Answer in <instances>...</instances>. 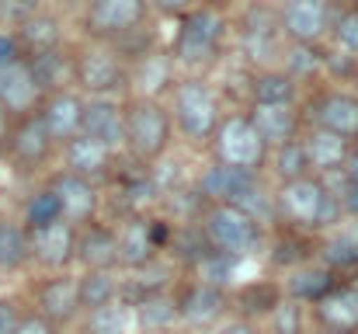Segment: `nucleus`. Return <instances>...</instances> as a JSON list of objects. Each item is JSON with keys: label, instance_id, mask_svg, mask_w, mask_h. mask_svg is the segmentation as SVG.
Segmentation results:
<instances>
[{"label": "nucleus", "instance_id": "nucleus-4", "mask_svg": "<svg viewBox=\"0 0 358 334\" xmlns=\"http://www.w3.org/2000/svg\"><path fill=\"white\" fill-rule=\"evenodd\" d=\"M171 122H174V132H181L188 143H209L216 125H220V102L213 95L209 84L188 77L174 88V98H171Z\"/></svg>", "mask_w": 358, "mask_h": 334}, {"label": "nucleus", "instance_id": "nucleus-15", "mask_svg": "<svg viewBox=\"0 0 358 334\" xmlns=\"http://www.w3.org/2000/svg\"><path fill=\"white\" fill-rule=\"evenodd\" d=\"M35 314L45 317L49 324L56 328H66L73 324L84 310H80V293H77V279L59 272L52 279H45L38 289H35Z\"/></svg>", "mask_w": 358, "mask_h": 334}, {"label": "nucleus", "instance_id": "nucleus-10", "mask_svg": "<svg viewBox=\"0 0 358 334\" xmlns=\"http://www.w3.org/2000/svg\"><path fill=\"white\" fill-rule=\"evenodd\" d=\"M324 192H327V185L313 174H306L299 181H289V185H278L275 213L296 230H317V213H320Z\"/></svg>", "mask_w": 358, "mask_h": 334}, {"label": "nucleus", "instance_id": "nucleus-42", "mask_svg": "<svg viewBox=\"0 0 358 334\" xmlns=\"http://www.w3.org/2000/svg\"><path fill=\"white\" fill-rule=\"evenodd\" d=\"M268 334H306V303L282 296L278 307L268 314Z\"/></svg>", "mask_w": 358, "mask_h": 334}, {"label": "nucleus", "instance_id": "nucleus-52", "mask_svg": "<svg viewBox=\"0 0 358 334\" xmlns=\"http://www.w3.org/2000/svg\"><path fill=\"white\" fill-rule=\"evenodd\" d=\"M216 334H261V331H257V324H254V321H243V317H234V321L220 324V331H216Z\"/></svg>", "mask_w": 358, "mask_h": 334}, {"label": "nucleus", "instance_id": "nucleus-50", "mask_svg": "<svg viewBox=\"0 0 358 334\" xmlns=\"http://www.w3.org/2000/svg\"><path fill=\"white\" fill-rule=\"evenodd\" d=\"M338 199H341L345 216H355L358 220V181H345V185L338 188Z\"/></svg>", "mask_w": 358, "mask_h": 334}, {"label": "nucleus", "instance_id": "nucleus-48", "mask_svg": "<svg viewBox=\"0 0 358 334\" xmlns=\"http://www.w3.org/2000/svg\"><path fill=\"white\" fill-rule=\"evenodd\" d=\"M146 4H150V11L167 14V18H181L195 7V0H146Z\"/></svg>", "mask_w": 358, "mask_h": 334}, {"label": "nucleus", "instance_id": "nucleus-5", "mask_svg": "<svg viewBox=\"0 0 358 334\" xmlns=\"http://www.w3.org/2000/svg\"><path fill=\"white\" fill-rule=\"evenodd\" d=\"M73 84L87 98H115L129 88V63L108 42H91L73 56Z\"/></svg>", "mask_w": 358, "mask_h": 334}, {"label": "nucleus", "instance_id": "nucleus-58", "mask_svg": "<svg viewBox=\"0 0 358 334\" xmlns=\"http://www.w3.org/2000/svg\"><path fill=\"white\" fill-rule=\"evenodd\" d=\"M317 334H341V331H331V328H317Z\"/></svg>", "mask_w": 358, "mask_h": 334}, {"label": "nucleus", "instance_id": "nucleus-25", "mask_svg": "<svg viewBox=\"0 0 358 334\" xmlns=\"http://www.w3.org/2000/svg\"><path fill=\"white\" fill-rule=\"evenodd\" d=\"M247 118L254 122V129L261 132L268 150H275L289 139H299V115L292 105H254Z\"/></svg>", "mask_w": 358, "mask_h": 334}, {"label": "nucleus", "instance_id": "nucleus-27", "mask_svg": "<svg viewBox=\"0 0 358 334\" xmlns=\"http://www.w3.org/2000/svg\"><path fill=\"white\" fill-rule=\"evenodd\" d=\"M334 279H338V272H331L327 265H299L282 282V293L296 303H320L338 286Z\"/></svg>", "mask_w": 358, "mask_h": 334}, {"label": "nucleus", "instance_id": "nucleus-34", "mask_svg": "<svg viewBox=\"0 0 358 334\" xmlns=\"http://www.w3.org/2000/svg\"><path fill=\"white\" fill-rule=\"evenodd\" d=\"M77 293H80V310H98L105 303H115L122 296V282L115 272H84L77 279Z\"/></svg>", "mask_w": 358, "mask_h": 334}, {"label": "nucleus", "instance_id": "nucleus-31", "mask_svg": "<svg viewBox=\"0 0 358 334\" xmlns=\"http://www.w3.org/2000/svg\"><path fill=\"white\" fill-rule=\"evenodd\" d=\"M171 56L167 53H146L143 60H136L129 67V84L139 88V98H153L157 91H164L171 84Z\"/></svg>", "mask_w": 358, "mask_h": 334}, {"label": "nucleus", "instance_id": "nucleus-19", "mask_svg": "<svg viewBox=\"0 0 358 334\" xmlns=\"http://www.w3.org/2000/svg\"><path fill=\"white\" fill-rule=\"evenodd\" d=\"M77 261L84 272H115L119 268V233L105 223H87L77 230Z\"/></svg>", "mask_w": 358, "mask_h": 334}, {"label": "nucleus", "instance_id": "nucleus-22", "mask_svg": "<svg viewBox=\"0 0 358 334\" xmlns=\"http://www.w3.org/2000/svg\"><path fill=\"white\" fill-rule=\"evenodd\" d=\"M24 63H28V74H31L35 88L42 91V98L66 91V84H73V56H66L63 49L31 53V56H24Z\"/></svg>", "mask_w": 358, "mask_h": 334}, {"label": "nucleus", "instance_id": "nucleus-44", "mask_svg": "<svg viewBox=\"0 0 358 334\" xmlns=\"http://www.w3.org/2000/svg\"><path fill=\"white\" fill-rule=\"evenodd\" d=\"M331 39L338 49L358 60V7H338L331 18Z\"/></svg>", "mask_w": 358, "mask_h": 334}, {"label": "nucleus", "instance_id": "nucleus-46", "mask_svg": "<svg viewBox=\"0 0 358 334\" xmlns=\"http://www.w3.org/2000/svg\"><path fill=\"white\" fill-rule=\"evenodd\" d=\"M345 220V209H341V199L338 192H324V202H320V213H317V230H334L338 223Z\"/></svg>", "mask_w": 358, "mask_h": 334}, {"label": "nucleus", "instance_id": "nucleus-43", "mask_svg": "<svg viewBox=\"0 0 358 334\" xmlns=\"http://www.w3.org/2000/svg\"><path fill=\"white\" fill-rule=\"evenodd\" d=\"M132 289H136V296H146V293H160V289H167L171 286V279H174V265L171 261H164L160 254L153 258V261H146L143 268H132Z\"/></svg>", "mask_w": 358, "mask_h": 334}, {"label": "nucleus", "instance_id": "nucleus-12", "mask_svg": "<svg viewBox=\"0 0 358 334\" xmlns=\"http://www.w3.org/2000/svg\"><path fill=\"white\" fill-rule=\"evenodd\" d=\"M28 251L31 261L45 272H66L77 261V226H70L66 220H56L42 230L28 233Z\"/></svg>", "mask_w": 358, "mask_h": 334}, {"label": "nucleus", "instance_id": "nucleus-47", "mask_svg": "<svg viewBox=\"0 0 358 334\" xmlns=\"http://www.w3.org/2000/svg\"><path fill=\"white\" fill-rule=\"evenodd\" d=\"M14 334H59V328L49 324V321L38 317V314H21V324H17Z\"/></svg>", "mask_w": 358, "mask_h": 334}, {"label": "nucleus", "instance_id": "nucleus-56", "mask_svg": "<svg viewBox=\"0 0 358 334\" xmlns=\"http://www.w3.org/2000/svg\"><path fill=\"white\" fill-rule=\"evenodd\" d=\"M352 84H355V95H358V60H355V70H352V77H348Z\"/></svg>", "mask_w": 358, "mask_h": 334}, {"label": "nucleus", "instance_id": "nucleus-1", "mask_svg": "<svg viewBox=\"0 0 358 334\" xmlns=\"http://www.w3.org/2000/svg\"><path fill=\"white\" fill-rule=\"evenodd\" d=\"M174 136V122L167 105H160L157 98H132L125 105V139L122 146L139 160V164H153L167 153Z\"/></svg>", "mask_w": 358, "mask_h": 334}, {"label": "nucleus", "instance_id": "nucleus-38", "mask_svg": "<svg viewBox=\"0 0 358 334\" xmlns=\"http://www.w3.org/2000/svg\"><path fill=\"white\" fill-rule=\"evenodd\" d=\"M28 261H31L28 230L14 220H0V272H17Z\"/></svg>", "mask_w": 358, "mask_h": 334}, {"label": "nucleus", "instance_id": "nucleus-18", "mask_svg": "<svg viewBox=\"0 0 358 334\" xmlns=\"http://www.w3.org/2000/svg\"><path fill=\"white\" fill-rule=\"evenodd\" d=\"M63 164H66L63 171L80 174V178H87V181L98 185L101 178H108V174L115 171V150H108V146H101L98 139L77 132L73 139L63 143Z\"/></svg>", "mask_w": 358, "mask_h": 334}, {"label": "nucleus", "instance_id": "nucleus-32", "mask_svg": "<svg viewBox=\"0 0 358 334\" xmlns=\"http://www.w3.org/2000/svg\"><path fill=\"white\" fill-rule=\"evenodd\" d=\"M296 91H299V84L285 70H278V67H264L250 81L254 105H292L296 102Z\"/></svg>", "mask_w": 358, "mask_h": 334}, {"label": "nucleus", "instance_id": "nucleus-54", "mask_svg": "<svg viewBox=\"0 0 358 334\" xmlns=\"http://www.w3.org/2000/svg\"><path fill=\"white\" fill-rule=\"evenodd\" d=\"M7 136H10V129H7V111L0 109V146H7Z\"/></svg>", "mask_w": 358, "mask_h": 334}, {"label": "nucleus", "instance_id": "nucleus-17", "mask_svg": "<svg viewBox=\"0 0 358 334\" xmlns=\"http://www.w3.org/2000/svg\"><path fill=\"white\" fill-rule=\"evenodd\" d=\"M38 118L49 132L52 143H66L80 132V122H84V95L80 91H56V95H45L42 105H38Z\"/></svg>", "mask_w": 358, "mask_h": 334}, {"label": "nucleus", "instance_id": "nucleus-26", "mask_svg": "<svg viewBox=\"0 0 358 334\" xmlns=\"http://www.w3.org/2000/svg\"><path fill=\"white\" fill-rule=\"evenodd\" d=\"M306 153H310V167L313 171H324V174H334V171H345L348 157H352V143L338 132H327L320 125H313L303 139Z\"/></svg>", "mask_w": 358, "mask_h": 334}, {"label": "nucleus", "instance_id": "nucleus-28", "mask_svg": "<svg viewBox=\"0 0 358 334\" xmlns=\"http://www.w3.org/2000/svg\"><path fill=\"white\" fill-rule=\"evenodd\" d=\"M14 39H17V49H24V56H31V53H42V49H59L63 28H59L56 14L31 11V14L21 18V28H17Z\"/></svg>", "mask_w": 358, "mask_h": 334}, {"label": "nucleus", "instance_id": "nucleus-35", "mask_svg": "<svg viewBox=\"0 0 358 334\" xmlns=\"http://www.w3.org/2000/svg\"><path fill=\"white\" fill-rule=\"evenodd\" d=\"M282 296H285V293H282V286H275V282H250V286L240 289L230 303L240 310L243 321H257V317H268V314L278 307Z\"/></svg>", "mask_w": 358, "mask_h": 334}, {"label": "nucleus", "instance_id": "nucleus-57", "mask_svg": "<svg viewBox=\"0 0 358 334\" xmlns=\"http://www.w3.org/2000/svg\"><path fill=\"white\" fill-rule=\"evenodd\" d=\"M348 286H352V289H355V296H358V268H355V279H352V282H348Z\"/></svg>", "mask_w": 358, "mask_h": 334}, {"label": "nucleus", "instance_id": "nucleus-16", "mask_svg": "<svg viewBox=\"0 0 358 334\" xmlns=\"http://www.w3.org/2000/svg\"><path fill=\"white\" fill-rule=\"evenodd\" d=\"M310 118H313V125L338 132L352 143V139H358V95H352V91H320L310 102Z\"/></svg>", "mask_w": 358, "mask_h": 334}, {"label": "nucleus", "instance_id": "nucleus-55", "mask_svg": "<svg viewBox=\"0 0 358 334\" xmlns=\"http://www.w3.org/2000/svg\"><path fill=\"white\" fill-rule=\"evenodd\" d=\"M7 4H10V7H17V11H21V7H24V11H31V7H35V0H7Z\"/></svg>", "mask_w": 358, "mask_h": 334}, {"label": "nucleus", "instance_id": "nucleus-59", "mask_svg": "<svg viewBox=\"0 0 358 334\" xmlns=\"http://www.w3.org/2000/svg\"><path fill=\"white\" fill-rule=\"evenodd\" d=\"M348 7H358V0H348Z\"/></svg>", "mask_w": 358, "mask_h": 334}, {"label": "nucleus", "instance_id": "nucleus-45", "mask_svg": "<svg viewBox=\"0 0 358 334\" xmlns=\"http://www.w3.org/2000/svg\"><path fill=\"white\" fill-rule=\"evenodd\" d=\"M195 268V279L199 282H209V286H227L230 282V275H234V258H227V254H220V251H209L199 265H192Z\"/></svg>", "mask_w": 358, "mask_h": 334}, {"label": "nucleus", "instance_id": "nucleus-13", "mask_svg": "<svg viewBox=\"0 0 358 334\" xmlns=\"http://www.w3.org/2000/svg\"><path fill=\"white\" fill-rule=\"evenodd\" d=\"M178 303V321L188 328H213L227 310H230V296L223 286H209V282H188L178 289L174 296Z\"/></svg>", "mask_w": 358, "mask_h": 334}, {"label": "nucleus", "instance_id": "nucleus-7", "mask_svg": "<svg viewBox=\"0 0 358 334\" xmlns=\"http://www.w3.org/2000/svg\"><path fill=\"white\" fill-rule=\"evenodd\" d=\"M150 4L146 0H87L84 28L94 42H115L119 35L146 25Z\"/></svg>", "mask_w": 358, "mask_h": 334}, {"label": "nucleus", "instance_id": "nucleus-14", "mask_svg": "<svg viewBox=\"0 0 358 334\" xmlns=\"http://www.w3.org/2000/svg\"><path fill=\"white\" fill-rule=\"evenodd\" d=\"M52 146H56V143L49 139V132H45L38 111L21 115L17 125L10 129V136H7V153H10L14 167L24 171V174H28V171H38V167L49 160Z\"/></svg>", "mask_w": 358, "mask_h": 334}, {"label": "nucleus", "instance_id": "nucleus-21", "mask_svg": "<svg viewBox=\"0 0 358 334\" xmlns=\"http://www.w3.org/2000/svg\"><path fill=\"white\" fill-rule=\"evenodd\" d=\"M42 105V91L35 88L31 74H28V63L24 60H14L0 70V109L7 115H31Z\"/></svg>", "mask_w": 358, "mask_h": 334}, {"label": "nucleus", "instance_id": "nucleus-20", "mask_svg": "<svg viewBox=\"0 0 358 334\" xmlns=\"http://www.w3.org/2000/svg\"><path fill=\"white\" fill-rule=\"evenodd\" d=\"M80 132L98 139L108 150H119L122 139H125V109L115 98H84Z\"/></svg>", "mask_w": 358, "mask_h": 334}, {"label": "nucleus", "instance_id": "nucleus-51", "mask_svg": "<svg viewBox=\"0 0 358 334\" xmlns=\"http://www.w3.org/2000/svg\"><path fill=\"white\" fill-rule=\"evenodd\" d=\"M14 60H21L17 39H14V35H3V32H0V70H3L7 63H14Z\"/></svg>", "mask_w": 358, "mask_h": 334}, {"label": "nucleus", "instance_id": "nucleus-30", "mask_svg": "<svg viewBox=\"0 0 358 334\" xmlns=\"http://www.w3.org/2000/svg\"><path fill=\"white\" fill-rule=\"evenodd\" d=\"M119 233V268H143L146 261H153L160 251L153 247L150 233H146V220H125V226L115 230Z\"/></svg>", "mask_w": 358, "mask_h": 334}, {"label": "nucleus", "instance_id": "nucleus-29", "mask_svg": "<svg viewBox=\"0 0 358 334\" xmlns=\"http://www.w3.org/2000/svg\"><path fill=\"white\" fill-rule=\"evenodd\" d=\"M250 178H254V171H240V167H227V164L213 160V164L202 171V178H199L195 188H199V195H202L206 202H234V195H237Z\"/></svg>", "mask_w": 358, "mask_h": 334}, {"label": "nucleus", "instance_id": "nucleus-23", "mask_svg": "<svg viewBox=\"0 0 358 334\" xmlns=\"http://www.w3.org/2000/svg\"><path fill=\"white\" fill-rule=\"evenodd\" d=\"M129 307H132V321H136L139 334H167L178 324V303L167 289L136 296Z\"/></svg>", "mask_w": 358, "mask_h": 334}, {"label": "nucleus", "instance_id": "nucleus-39", "mask_svg": "<svg viewBox=\"0 0 358 334\" xmlns=\"http://www.w3.org/2000/svg\"><path fill=\"white\" fill-rule=\"evenodd\" d=\"M129 324H132V310L122 296L115 303L84 314V334H129Z\"/></svg>", "mask_w": 358, "mask_h": 334}, {"label": "nucleus", "instance_id": "nucleus-9", "mask_svg": "<svg viewBox=\"0 0 358 334\" xmlns=\"http://www.w3.org/2000/svg\"><path fill=\"white\" fill-rule=\"evenodd\" d=\"M334 4L331 0H282L278 25L289 42H320L331 32Z\"/></svg>", "mask_w": 358, "mask_h": 334}, {"label": "nucleus", "instance_id": "nucleus-53", "mask_svg": "<svg viewBox=\"0 0 358 334\" xmlns=\"http://www.w3.org/2000/svg\"><path fill=\"white\" fill-rule=\"evenodd\" d=\"M345 181H358V153H352L345 164Z\"/></svg>", "mask_w": 358, "mask_h": 334}, {"label": "nucleus", "instance_id": "nucleus-33", "mask_svg": "<svg viewBox=\"0 0 358 334\" xmlns=\"http://www.w3.org/2000/svg\"><path fill=\"white\" fill-rule=\"evenodd\" d=\"M320 265H327L331 272H352L358 268V223L334 230L324 247H320Z\"/></svg>", "mask_w": 358, "mask_h": 334}, {"label": "nucleus", "instance_id": "nucleus-8", "mask_svg": "<svg viewBox=\"0 0 358 334\" xmlns=\"http://www.w3.org/2000/svg\"><path fill=\"white\" fill-rule=\"evenodd\" d=\"M282 39L285 35H282V25H278V11L268 0H254L240 14V46L250 60L271 63V56H278Z\"/></svg>", "mask_w": 358, "mask_h": 334}, {"label": "nucleus", "instance_id": "nucleus-49", "mask_svg": "<svg viewBox=\"0 0 358 334\" xmlns=\"http://www.w3.org/2000/svg\"><path fill=\"white\" fill-rule=\"evenodd\" d=\"M21 324V310L10 300H0V334H14Z\"/></svg>", "mask_w": 358, "mask_h": 334}, {"label": "nucleus", "instance_id": "nucleus-36", "mask_svg": "<svg viewBox=\"0 0 358 334\" xmlns=\"http://www.w3.org/2000/svg\"><path fill=\"white\" fill-rule=\"evenodd\" d=\"M282 56H285L282 70H285L296 84L313 81V77H320V70H324V49L313 46V42H289V49H285Z\"/></svg>", "mask_w": 358, "mask_h": 334}, {"label": "nucleus", "instance_id": "nucleus-37", "mask_svg": "<svg viewBox=\"0 0 358 334\" xmlns=\"http://www.w3.org/2000/svg\"><path fill=\"white\" fill-rule=\"evenodd\" d=\"M271 171H275V178H278L282 185L306 178L313 167H310V153H306L303 139H289V143L275 146V150H271Z\"/></svg>", "mask_w": 358, "mask_h": 334}, {"label": "nucleus", "instance_id": "nucleus-24", "mask_svg": "<svg viewBox=\"0 0 358 334\" xmlns=\"http://www.w3.org/2000/svg\"><path fill=\"white\" fill-rule=\"evenodd\" d=\"M317 324L341 334H358V296L352 286H334L320 303H313Z\"/></svg>", "mask_w": 358, "mask_h": 334}, {"label": "nucleus", "instance_id": "nucleus-6", "mask_svg": "<svg viewBox=\"0 0 358 334\" xmlns=\"http://www.w3.org/2000/svg\"><path fill=\"white\" fill-rule=\"evenodd\" d=\"M213 150H216V160L227 164V167H240V171H254L261 174L264 164H268V143L261 139V132L254 129V122L247 115H223L216 132H213Z\"/></svg>", "mask_w": 358, "mask_h": 334}, {"label": "nucleus", "instance_id": "nucleus-41", "mask_svg": "<svg viewBox=\"0 0 358 334\" xmlns=\"http://www.w3.org/2000/svg\"><path fill=\"white\" fill-rule=\"evenodd\" d=\"M63 220V209H59V199H56V192L45 185V188H38L35 195H28V202H24V213H21V226L31 233V230H42V226H49V223Z\"/></svg>", "mask_w": 358, "mask_h": 334}, {"label": "nucleus", "instance_id": "nucleus-40", "mask_svg": "<svg viewBox=\"0 0 358 334\" xmlns=\"http://www.w3.org/2000/svg\"><path fill=\"white\" fill-rule=\"evenodd\" d=\"M171 247H174V254H178L181 261H188V265H199V261L213 251V244H209V237H206V230H202L199 220L178 223V230L171 233Z\"/></svg>", "mask_w": 358, "mask_h": 334}, {"label": "nucleus", "instance_id": "nucleus-3", "mask_svg": "<svg viewBox=\"0 0 358 334\" xmlns=\"http://www.w3.org/2000/svg\"><path fill=\"white\" fill-rule=\"evenodd\" d=\"M223 32H227L223 14H216L213 7H192L188 14H181L171 60L181 67H209L220 56Z\"/></svg>", "mask_w": 358, "mask_h": 334}, {"label": "nucleus", "instance_id": "nucleus-2", "mask_svg": "<svg viewBox=\"0 0 358 334\" xmlns=\"http://www.w3.org/2000/svg\"><path fill=\"white\" fill-rule=\"evenodd\" d=\"M199 223H202V230H206L213 251H220V254H227V258H234V261L250 258V254L261 251V244H264L261 223L250 220L247 213H240L237 206H230V202H209Z\"/></svg>", "mask_w": 358, "mask_h": 334}, {"label": "nucleus", "instance_id": "nucleus-11", "mask_svg": "<svg viewBox=\"0 0 358 334\" xmlns=\"http://www.w3.org/2000/svg\"><path fill=\"white\" fill-rule=\"evenodd\" d=\"M49 188L56 192L59 199V209H63V220L70 226H87V223L98 220L101 213V195H98V185L80 178V174H70V171H56L49 178Z\"/></svg>", "mask_w": 358, "mask_h": 334}]
</instances>
